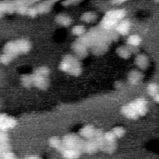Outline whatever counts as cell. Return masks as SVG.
Returning a JSON list of instances; mask_svg holds the SVG:
<instances>
[{
    "mask_svg": "<svg viewBox=\"0 0 159 159\" xmlns=\"http://www.w3.org/2000/svg\"><path fill=\"white\" fill-rule=\"evenodd\" d=\"M50 72L47 66H42L36 68L32 74L33 85L39 89L46 90L50 84Z\"/></svg>",
    "mask_w": 159,
    "mask_h": 159,
    "instance_id": "6da1fadb",
    "label": "cell"
},
{
    "mask_svg": "<svg viewBox=\"0 0 159 159\" xmlns=\"http://www.w3.org/2000/svg\"><path fill=\"white\" fill-rule=\"evenodd\" d=\"M59 68L61 71L74 76L80 75L82 71L79 59L72 55H66L63 57L60 63Z\"/></svg>",
    "mask_w": 159,
    "mask_h": 159,
    "instance_id": "7a4b0ae2",
    "label": "cell"
},
{
    "mask_svg": "<svg viewBox=\"0 0 159 159\" xmlns=\"http://www.w3.org/2000/svg\"><path fill=\"white\" fill-rule=\"evenodd\" d=\"M0 155L2 159H17L11 150L9 139L6 132H0Z\"/></svg>",
    "mask_w": 159,
    "mask_h": 159,
    "instance_id": "3957f363",
    "label": "cell"
},
{
    "mask_svg": "<svg viewBox=\"0 0 159 159\" xmlns=\"http://www.w3.org/2000/svg\"><path fill=\"white\" fill-rule=\"evenodd\" d=\"M62 140L63 148L69 149H76L83 152V147L84 140L80 138L75 134H68L65 135Z\"/></svg>",
    "mask_w": 159,
    "mask_h": 159,
    "instance_id": "277c9868",
    "label": "cell"
},
{
    "mask_svg": "<svg viewBox=\"0 0 159 159\" xmlns=\"http://www.w3.org/2000/svg\"><path fill=\"white\" fill-rule=\"evenodd\" d=\"M134 108L139 116H143L147 112V101L143 98H139L128 104Z\"/></svg>",
    "mask_w": 159,
    "mask_h": 159,
    "instance_id": "5b68a950",
    "label": "cell"
},
{
    "mask_svg": "<svg viewBox=\"0 0 159 159\" xmlns=\"http://www.w3.org/2000/svg\"><path fill=\"white\" fill-rule=\"evenodd\" d=\"M17 124L16 120L6 114L0 115V129L1 131L6 132L7 130L14 127Z\"/></svg>",
    "mask_w": 159,
    "mask_h": 159,
    "instance_id": "8992f818",
    "label": "cell"
},
{
    "mask_svg": "<svg viewBox=\"0 0 159 159\" xmlns=\"http://www.w3.org/2000/svg\"><path fill=\"white\" fill-rule=\"evenodd\" d=\"M11 57L13 60L20 53L16 41H11L6 43L3 47V53Z\"/></svg>",
    "mask_w": 159,
    "mask_h": 159,
    "instance_id": "52a82bcc",
    "label": "cell"
},
{
    "mask_svg": "<svg viewBox=\"0 0 159 159\" xmlns=\"http://www.w3.org/2000/svg\"><path fill=\"white\" fill-rule=\"evenodd\" d=\"M71 48L76 55L75 57L79 60L85 58L88 54L86 46H84L78 41L73 43Z\"/></svg>",
    "mask_w": 159,
    "mask_h": 159,
    "instance_id": "ba28073f",
    "label": "cell"
},
{
    "mask_svg": "<svg viewBox=\"0 0 159 159\" xmlns=\"http://www.w3.org/2000/svg\"><path fill=\"white\" fill-rule=\"evenodd\" d=\"M104 132L102 129H98L96 130L94 137L93 138L95 141L99 150L103 152H104V149L106 145V140L104 139Z\"/></svg>",
    "mask_w": 159,
    "mask_h": 159,
    "instance_id": "9c48e42d",
    "label": "cell"
},
{
    "mask_svg": "<svg viewBox=\"0 0 159 159\" xmlns=\"http://www.w3.org/2000/svg\"><path fill=\"white\" fill-rule=\"evenodd\" d=\"M99 148L93 139L84 140L83 147V152L88 154H93L97 152Z\"/></svg>",
    "mask_w": 159,
    "mask_h": 159,
    "instance_id": "30bf717a",
    "label": "cell"
},
{
    "mask_svg": "<svg viewBox=\"0 0 159 159\" xmlns=\"http://www.w3.org/2000/svg\"><path fill=\"white\" fill-rule=\"evenodd\" d=\"M143 78V73L137 70H133L130 71L127 75V81L130 84L132 85L137 84L141 81Z\"/></svg>",
    "mask_w": 159,
    "mask_h": 159,
    "instance_id": "8fae6325",
    "label": "cell"
},
{
    "mask_svg": "<svg viewBox=\"0 0 159 159\" xmlns=\"http://www.w3.org/2000/svg\"><path fill=\"white\" fill-rule=\"evenodd\" d=\"M95 127L91 124H88L83 127L79 131V134L81 137L85 139H93L96 131Z\"/></svg>",
    "mask_w": 159,
    "mask_h": 159,
    "instance_id": "7c38bea8",
    "label": "cell"
},
{
    "mask_svg": "<svg viewBox=\"0 0 159 159\" xmlns=\"http://www.w3.org/2000/svg\"><path fill=\"white\" fill-rule=\"evenodd\" d=\"M120 112L123 116L129 119H137L139 117L136 111L129 104L123 106L120 109Z\"/></svg>",
    "mask_w": 159,
    "mask_h": 159,
    "instance_id": "4fadbf2b",
    "label": "cell"
},
{
    "mask_svg": "<svg viewBox=\"0 0 159 159\" xmlns=\"http://www.w3.org/2000/svg\"><path fill=\"white\" fill-rule=\"evenodd\" d=\"M130 22L128 19L122 20L116 27V32L122 35H126L130 29Z\"/></svg>",
    "mask_w": 159,
    "mask_h": 159,
    "instance_id": "5bb4252c",
    "label": "cell"
},
{
    "mask_svg": "<svg viewBox=\"0 0 159 159\" xmlns=\"http://www.w3.org/2000/svg\"><path fill=\"white\" fill-rule=\"evenodd\" d=\"M60 153L63 157L66 159H77L81 156L82 152L79 150L63 148Z\"/></svg>",
    "mask_w": 159,
    "mask_h": 159,
    "instance_id": "9a60e30c",
    "label": "cell"
},
{
    "mask_svg": "<svg viewBox=\"0 0 159 159\" xmlns=\"http://www.w3.org/2000/svg\"><path fill=\"white\" fill-rule=\"evenodd\" d=\"M118 24L119 21L104 15L101 20V26L105 30H111L114 27L116 28Z\"/></svg>",
    "mask_w": 159,
    "mask_h": 159,
    "instance_id": "2e32d148",
    "label": "cell"
},
{
    "mask_svg": "<svg viewBox=\"0 0 159 159\" xmlns=\"http://www.w3.org/2000/svg\"><path fill=\"white\" fill-rule=\"evenodd\" d=\"M135 63L139 69L144 70H146L149 65V60L145 55L139 54L135 58Z\"/></svg>",
    "mask_w": 159,
    "mask_h": 159,
    "instance_id": "e0dca14e",
    "label": "cell"
},
{
    "mask_svg": "<svg viewBox=\"0 0 159 159\" xmlns=\"http://www.w3.org/2000/svg\"><path fill=\"white\" fill-rule=\"evenodd\" d=\"M16 42L20 53H26L30 51L31 48V43L28 40L21 39L16 40Z\"/></svg>",
    "mask_w": 159,
    "mask_h": 159,
    "instance_id": "ac0fdd59",
    "label": "cell"
},
{
    "mask_svg": "<svg viewBox=\"0 0 159 159\" xmlns=\"http://www.w3.org/2000/svg\"><path fill=\"white\" fill-rule=\"evenodd\" d=\"M105 16H108L113 19H115L117 21H119V20L122 19L125 16V11L124 9H115V10H111L108 12H107L105 14Z\"/></svg>",
    "mask_w": 159,
    "mask_h": 159,
    "instance_id": "d6986e66",
    "label": "cell"
},
{
    "mask_svg": "<svg viewBox=\"0 0 159 159\" xmlns=\"http://www.w3.org/2000/svg\"><path fill=\"white\" fill-rule=\"evenodd\" d=\"M48 144L53 148L59 152H61L63 149L62 140L56 136H53L48 139Z\"/></svg>",
    "mask_w": 159,
    "mask_h": 159,
    "instance_id": "ffe728a7",
    "label": "cell"
},
{
    "mask_svg": "<svg viewBox=\"0 0 159 159\" xmlns=\"http://www.w3.org/2000/svg\"><path fill=\"white\" fill-rule=\"evenodd\" d=\"M16 11V5L14 2H1L0 3L1 13H12Z\"/></svg>",
    "mask_w": 159,
    "mask_h": 159,
    "instance_id": "44dd1931",
    "label": "cell"
},
{
    "mask_svg": "<svg viewBox=\"0 0 159 159\" xmlns=\"http://www.w3.org/2000/svg\"><path fill=\"white\" fill-rule=\"evenodd\" d=\"M55 20L57 23L63 27H68L72 22L71 18L69 16L64 14H58L55 17Z\"/></svg>",
    "mask_w": 159,
    "mask_h": 159,
    "instance_id": "7402d4cb",
    "label": "cell"
},
{
    "mask_svg": "<svg viewBox=\"0 0 159 159\" xmlns=\"http://www.w3.org/2000/svg\"><path fill=\"white\" fill-rule=\"evenodd\" d=\"M55 2L54 1H43L39 3L37 6L39 14H46L48 12Z\"/></svg>",
    "mask_w": 159,
    "mask_h": 159,
    "instance_id": "603a6c76",
    "label": "cell"
},
{
    "mask_svg": "<svg viewBox=\"0 0 159 159\" xmlns=\"http://www.w3.org/2000/svg\"><path fill=\"white\" fill-rule=\"evenodd\" d=\"M98 15L94 12H86L83 13L80 19L82 21L87 23H92L96 20Z\"/></svg>",
    "mask_w": 159,
    "mask_h": 159,
    "instance_id": "cb8c5ba5",
    "label": "cell"
},
{
    "mask_svg": "<svg viewBox=\"0 0 159 159\" xmlns=\"http://www.w3.org/2000/svg\"><path fill=\"white\" fill-rule=\"evenodd\" d=\"M117 54L122 58L127 59L130 57L131 52L127 46H120L116 49Z\"/></svg>",
    "mask_w": 159,
    "mask_h": 159,
    "instance_id": "d4e9b609",
    "label": "cell"
},
{
    "mask_svg": "<svg viewBox=\"0 0 159 159\" xmlns=\"http://www.w3.org/2000/svg\"><path fill=\"white\" fill-rule=\"evenodd\" d=\"M147 91L149 96L155 97L159 93V86L155 83H150L147 85Z\"/></svg>",
    "mask_w": 159,
    "mask_h": 159,
    "instance_id": "484cf974",
    "label": "cell"
},
{
    "mask_svg": "<svg viewBox=\"0 0 159 159\" xmlns=\"http://www.w3.org/2000/svg\"><path fill=\"white\" fill-rule=\"evenodd\" d=\"M142 42V39L138 35H131L127 39V45L138 47Z\"/></svg>",
    "mask_w": 159,
    "mask_h": 159,
    "instance_id": "4316f807",
    "label": "cell"
},
{
    "mask_svg": "<svg viewBox=\"0 0 159 159\" xmlns=\"http://www.w3.org/2000/svg\"><path fill=\"white\" fill-rule=\"evenodd\" d=\"M20 83L25 88H30L33 85V80L32 75L25 74L20 77Z\"/></svg>",
    "mask_w": 159,
    "mask_h": 159,
    "instance_id": "83f0119b",
    "label": "cell"
},
{
    "mask_svg": "<svg viewBox=\"0 0 159 159\" xmlns=\"http://www.w3.org/2000/svg\"><path fill=\"white\" fill-rule=\"evenodd\" d=\"M116 149V142H106L105 147L104 149V152L109 153L112 154L113 153Z\"/></svg>",
    "mask_w": 159,
    "mask_h": 159,
    "instance_id": "f1b7e54d",
    "label": "cell"
},
{
    "mask_svg": "<svg viewBox=\"0 0 159 159\" xmlns=\"http://www.w3.org/2000/svg\"><path fill=\"white\" fill-rule=\"evenodd\" d=\"M111 130L114 134V135L117 138H121L124 135L125 132L124 128L120 126L115 127Z\"/></svg>",
    "mask_w": 159,
    "mask_h": 159,
    "instance_id": "f546056e",
    "label": "cell"
},
{
    "mask_svg": "<svg viewBox=\"0 0 159 159\" xmlns=\"http://www.w3.org/2000/svg\"><path fill=\"white\" fill-rule=\"evenodd\" d=\"M71 32L74 35L81 36L85 32V28L83 25H75L71 29Z\"/></svg>",
    "mask_w": 159,
    "mask_h": 159,
    "instance_id": "4dcf8cb0",
    "label": "cell"
},
{
    "mask_svg": "<svg viewBox=\"0 0 159 159\" xmlns=\"http://www.w3.org/2000/svg\"><path fill=\"white\" fill-rule=\"evenodd\" d=\"M104 136L106 142H116L117 137L112 132V130L104 132Z\"/></svg>",
    "mask_w": 159,
    "mask_h": 159,
    "instance_id": "1f68e13d",
    "label": "cell"
},
{
    "mask_svg": "<svg viewBox=\"0 0 159 159\" xmlns=\"http://www.w3.org/2000/svg\"><path fill=\"white\" fill-rule=\"evenodd\" d=\"M38 14H39V12H38V10L36 7H29L27 12V15L32 18L35 17Z\"/></svg>",
    "mask_w": 159,
    "mask_h": 159,
    "instance_id": "d6a6232c",
    "label": "cell"
},
{
    "mask_svg": "<svg viewBox=\"0 0 159 159\" xmlns=\"http://www.w3.org/2000/svg\"><path fill=\"white\" fill-rule=\"evenodd\" d=\"M105 44L104 45H101V44H98L96 46H95L94 48L93 49L94 53L96 54H101L102 53L105 52Z\"/></svg>",
    "mask_w": 159,
    "mask_h": 159,
    "instance_id": "836d02e7",
    "label": "cell"
},
{
    "mask_svg": "<svg viewBox=\"0 0 159 159\" xmlns=\"http://www.w3.org/2000/svg\"><path fill=\"white\" fill-rule=\"evenodd\" d=\"M79 2V1H63L61 2V4L63 6H68V5H71L72 4H75V3H78Z\"/></svg>",
    "mask_w": 159,
    "mask_h": 159,
    "instance_id": "e575fe53",
    "label": "cell"
},
{
    "mask_svg": "<svg viewBox=\"0 0 159 159\" xmlns=\"http://www.w3.org/2000/svg\"><path fill=\"white\" fill-rule=\"evenodd\" d=\"M114 86L116 88L120 89L123 86V83L120 81H117L114 83Z\"/></svg>",
    "mask_w": 159,
    "mask_h": 159,
    "instance_id": "d590c367",
    "label": "cell"
},
{
    "mask_svg": "<svg viewBox=\"0 0 159 159\" xmlns=\"http://www.w3.org/2000/svg\"><path fill=\"white\" fill-rule=\"evenodd\" d=\"M23 159H42V158L38 155H30L26 157Z\"/></svg>",
    "mask_w": 159,
    "mask_h": 159,
    "instance_id": "8d00e7d4",
    "label": "cell"
},
{
    "mask_svg": "<svg viewBox=\"0 0 159 159\" xmlns=\"http://www.w3.org/2000/svg\"><path fill=\"white\" fill-rule=\"evenodd\" d=\"M125 2V1H120V0H119V1H111V2L112 4H121V3H122V2Z\"/></svg>",
    "mask_w": 159,
    "mask_h": 159,
    "instance_id": "74e56055",
    "label": "cell"
},
{
    "mask_svg": "<svg viewBox=\"0 0 159 159\" xmlns=\"http://www.w3.org/2000/svg\"><path fill=\"white\" fill-rule=\"evenodd\" d=\"M153 99L155 101H156L157 103L159 104V93L153 98Z\"/></svg>",
    "mask_w": 159,
    "mask_h": 159,
    "instance_id": "f35d334b",
    "label": "cell"
}]
</instances>
